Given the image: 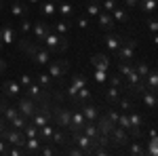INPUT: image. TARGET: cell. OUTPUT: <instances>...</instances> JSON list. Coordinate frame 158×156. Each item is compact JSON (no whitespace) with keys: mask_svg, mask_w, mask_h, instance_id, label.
Listing matches in <instances>:
<instances>
[{"mask_svg":"<svg viewBox=\"0 0 158 156\" xmlns=\"http://www.w3.org/2000/svg\"><path fill=\"white\" fill-rule=\"evenodd\" d=\"M42 42H44V48H49L53 55H57V53H63L65 48L70 47L68 38H65V36H59V34H55L53 30H49V32H47V36L42 38Z\"/></svg>","mask_w":158,"mask_h":156,"instance_id":"6da1fadb","label":"cell"},{"mask_svg":"<svg viewBox=\"0 0 158 156\" xmlns=\"http://www.w3.org/2000/svg\"><path fill=\"white\" fill-rule=\"evenodd\" d=\"M135 47H137V40H135V38H122L120 47L114 51L116 59L131 63V61H133V57H135Z\"/></svg>","mask_w":158,"mask_h":156,"instance_id":"7a4b0ae2","label":"cell"},{"mask_svg":"<svg viewBox=\"0 0 158 156\" xmlns=\"http://www.w3.org/2000/svg\"><path fill=\"white\" fill-rule=\"evenodd\" d=\"M0 137H2L9 145H17V148H23L25 145V135L21 133V129H15V127H11V124L4 127V131L0 133Z\"/></svg>","mask_w":158,"mask_h":156,"instance_id":"3957f363","label":"cell"},{"mask_svg":"<svg viewBox=\"0 0 158 156\" xmlns=\"http://www.w3.org/2000/svg\"><path fill=\"white\" fill-rule=\"evenodd\" d=\"M68 68H70V63L65 59H61V57H57V59H51L47 63V74L53 80H57V78H63V74L68 72Z\"/></svg>","mask_w":158,"mask_h":156,"instance_id":"277c9868","label":"cell"},{"mask_svg":"<svg viewBox=\"0 0 158 156\" xmlns=\"http://www.w3.org/2000/svg\"><path fill=\"white\" fill-rule=\"evenodd\" d=\"M70 137H72V141H74L76 145H78L80 150H85V154H93V150H95V148L99 145L97 141H93L91 137H86V135H85L82 131L70 133Z\"/></svg>","mask_w":158,"mask_h":156,"instance_id":"5b68a950","label":"cell"},{"mask_svg":"<svg viewBox=\"0 0 158 156\" xmlns=\"http://www.w3.org/2000/svg\"><path fill=\"white\" fill-rule=\"evenodd\" d=\"M36 106H38V103L32 99V97H27V95H23V97L17 99V110H19V114L25 116L27 120L32 118V114L36 112Z\"/></svg>","mask_w":158,"mask_h":156,"instance_id":"8992f818","label":"cell"},{"mask_svg":"<svg viewBox=\"0 0 158 156\" xmlns=\"http://www.w3.org/2000/svg\"><path fill=\"white\" fill-rule=\"evenodd\" d=\"M25 91H27V97H32L36 103H42V101L49 99V91H44V89H42L38 82H34V80L25 86Z\"/></svg>","mask_w":158,"mask_h":156,"instance_id":"52a82bcc","label":"cell"},{"mask_svg":"<svg viewBox=\"0 0 158 156\" xmlns=\"http://www.w3.org/2000/svg\"><path fill=\"white\" fill-rule=\"evenodd\" d=\"M89 120L85 118V114L78 110H72V120H70V124H68V133H76V131H82V127H85Z\"/></svg>","mask_w":158,"mask_h":156,"instance_id":"ba28073f","label":"cell"},{"mask_svg":"<svg viewBox=\"0 0 158 156\" xmlns=\"http://www.w3.org/2000/svg\"><path fill=\"white\" fill-rule=\"evenodd\" d=\"M110 139L114 141V145H127L129 144V131L122 127H114L110 133Z\"/></svg>","mask_w":158,"mask_h":156,"instance_id":"9c48e42d","label":"cell"},{"mask_svg":"<svg viewBox=\"0 0 158 156\" xmlns=\"http://www.w3.org/2000/svg\"><path fill=\"white\" fill-rule=\"evenodd\" d=\"M17 44H19V51L25 53L27 57H34V53L38 51L40 42H34V40H27V38H17Z\"/></svg>","mask_w":158,"mask_h":156,"instance_id":"30bf717a","label":"cell"},{"mask_svg":"<svg viewBox=\"0 0 158 156\" xmlns=\"http://www.w3.org/2000/svg\"><path fill=\"white\" fill-rule=\"evenodd\" d=\"M70 120H72V108H59L55 112V122L59 124L61 129H68Z\"/></svg>","mask_w":158,"mask_h":156,"instance_id":"8fae6325","label":"cell"},{"mask_svg":"<svg viewBox=\"0 0 158 156\" xmlns=\"http://www.w3.org/2000/svg\"><path fill=\"white\" fill-rule=\"evenodd\" d=\"M91 65L95 70H106V72H110V57L106 53H95L91 57Z\"/></svg>","mask_w":158,"mask_h":156,"instance_id":"7c38bea8","label":"cell"},{"mask_svg":"<svg viewBox=\"0 0 158 156\" xmlns=\"http://www.w3.org/2000/svg\"><path fill=\"white\" fill-rule=\"evenodd\" d=\"M32 30H34V42H40V44H42V38L47 36L51 25L44 23V21H32Z\"/></svg>","mask_w":158,"mask_h":156,"instance_id":"4fadbf2b","label":"cell"},{"mask_svg":"<svg viewBox=\"0 0 158 156\" xmlns=\"http://www.w3.org/2000/svg\"><path fill=\"white\" fill-rule=\"evenodd\" d=\"M2 91H4V97H19L21 95V84L15 82V80H4L2 82Z\"/></svg>","mask_w":158,"mask_h":156,"instance_id":"5bb4252c","label":"cell"},{"mask_svg":"<svg viewBox=\"0 0 158 156\" xmlns=\"http://www.w3.org/2000/svg\"><path fill=\"white\" fill-rule=\"evenodd\" d=\"M97 19V23H99V27L103 30V32H112L114 30V19H112V13H106V11H101L95 17Z\"/></svg>","mask_w":158,"mask_h":156,"instance_id":"9a60e30c","label":"cell"},{"mask_svg":"<svg viewBox=\"0 0 158 156\" xmlns=\"http://www.w3.org/2000/svg\"><path fill=\"white\" fill-rule=\"evenodd\" d=\"M51 57H53V53H51L49 48H42V47H38V51L34 53V57H30V59L34 61L36 65H47L51 61Z\"/></svg>","mask_w":158,"mask_h":156,"instance_id":"2e32d148","label":"cell"},{"mask_svg":"<svg viewBox=\"0 0 158 156\" xmlns=\"http://www.w3.org/2000/svg\"><path fill=\"white\" fill-rule=\"evenodd\" d=\"M78 108H80V112L85 114V118L89 120V122H95L99 116V110L93 106V103H89V101H85V103H78Z\"/></svg>","mask_w":158,"mask_h":156,"instance_id":"e0dca14e","label":"cell"},{"mask_svg":"<svg viewBox=\"0 0 158 156\" xmlns=\"http://www.w3.org/2000/svg\"><path fill=\"white\" fill-rule=\"evenodd\" d=\"M0 40H2V44H13V42H17V32L11 25H2L0 27Z\"/></svg>","mask_w":158,"mask_h":156,"instance_id":"ac0fdd59","label":"cell"},{"mask_svg":"<svg viewBox=\"0 0 158 156\" xmlns=\"http://www.w3.org/2000/svg\"><path fill=\"white\" fill-rule=\"evenodd\" d=\"M116 124L112 122V120L103 114V116H97V129H99V133L101 135H106V137H110V133H112V129H114Z\"/></svg>","mask_w":158,"mask_h":156,"instance_id":"d6986e66","label":"cell"},{"mask_svg":"<svg viewBox=\"0 0 158 156\" xmlns=\"http://www.w3.org/2000/svg\"><path fill=\"white\" fill-rule=\"evenodd\" d=\"M42 145V139L40 137H27L25 139V145H23V154H38Z\"/></svg>","mask_w":158,"mask_h":156,"instance_id":"ffe728a7","label":"cell"},{"mask_svg":"<svg viewBox=\"0 0 158 156\" xmlns=\"http://www.w3.org/2000/svg\"><path fill=\"white\" fill-rule=\"evenodd\" d=\"M103 42H106V47L114 53L116 48L120 47V42H122V36L120 34H114V32H106V38H103Z\"/></svg>","mask_w":158,"mask_h":156,"instance_id":"44dd1931","label":"cell"},{"mask_svg":"<svg viewBox=\"0 0 158 156\" xmlns=\"http://www.w3.org/2000/svg\"><path fill=\"white\" fill-rule=\"evenodd\" d=\"M51 30H53L55 34H59V36H68V32L72 30V21H70V19H61V21L51 25Z\"/></svg>","mask_w":158,"mask_h":156,"instance_id":"7402d4cb","label":"cell"},{"mask_svg":"<svg viewBox=\"0 0 158 156\" xmlns=\"http://www.w3.org/2000/svg\"><path fill=\"white\" fill-rule=\"evenodd\" d=\"M141 99H143V103H146V108L148 110H152V112H154V110H156V103H158V97H156V91H143V93H141Z\"/></svg>","mask_w":158,"mask_h":156,"instance_id":"603a6c76","label":"cell"},{"mask_svg":"<svg viewBox=\"0 0 158 156\" xmlns=\"http://www.w3.org/2000/svg\"><path fill=\"white\" fill-rule=\"evenodd\" d=\"M36 82L40 84V86H42V89H44V91H53V89H55V80H53V78H51L49 74L47 72H42V74H38L36 76Z\"/></svg>","mask_w":158,"mask_h":156,"instance_id":"cb8c5ba5","label":"cell"},{"mask_svg":"<svg viewBox=\"0 0 158 156\" xmlns=\"http://www.w3.org/2000/svg\"><path fill=\"white\" fill-rule=\"evenodd\" d=\"M11 15H15V17H27V15H30V4L13 2L11 4Z\"/></svg>","mask_w":158,"mask_h":156,"instance_id":"d4e9b609","label":"cell"},{"mask_svg":"<svg viewBox=\"0 0 158 156\" xmlns=\"http://www.w3.org/2000/svg\"><path fill=\"white\" fill-rule=\"evenodd\" d=\"M82 133H85L86 137H91L93 141H97V144H99L101 133H99V129H97V124H95V122H86L85 127H82Z\"/></svg>","mask_w":158,"mask_h":156,"instance_id":"484cf974","label":"cell"},{"mask_svg":"<svg viewBox=\"0 0 158 156\" xmlns=\"http://www.w3.org/2000/svg\"><path fill=\"white\" fill-rule=\"evenodd\" d=\"M57 13V2L47 0V2H40V15L42 17H53Z\"/></svg>","mask_w":158,"mask_h":156,"instance_id":"4316f807","label":"cell"},{"mask_svg":"<svg viewBox=\"0 0 158 156\" xmlns=\"http://www.w3.org/2000/svg\"><path fill=\"white\" fill-rule=\"evenodd\" d=\"M114 106L120 110V112H131V110H133V97L120 95V97H118V101H116Z\"/></svg>","mask_w":158,"mask_h":156,"instance_id":"83f0119b","label":"cell"},{"mask_svg":"<svg viewBox=\"0 0 158 156\" xmlns=\"http://www.w3.org/2000/svg\"><path fill=\"white\" fill-rule=\"evenodd\" d=\"M49 144H55V145H63V144H68V135L61 131V129H53V135H51Z\"/></svg>","mask_w":158,"mask_h":156,"instance_id":"f1b7e54d","label":"cell"},{"mask_svg":"<svg viewBox=\"0 0 158 156\" xmlns=\"http://www.w3.org/2000/svg\"><path fill=\"white\" fill-rule=\"evenodd\" d=\"M112 19H114V23H124L127 19H129V13L124 6H116L114 11H112Z\"/></svg>","mask_w":158,"mask_h":156,"instance_id":"f546056e","label":"cell"},{"mask_svg":"<svg viewBox=\"0 0 158 156\" xmlns=\"http://www.w3.org/2000/svg\"><path fill=\"white\" fill-rule=\"evenodd\" d=\"M101 13V0H89L86 2V15L89 17H97Z\"/></svg>","mask_w":158,"mask_h":156,"instance_id":"4dcf8cb0","label":"cell"},{"mask_svg":"<svg viewBox=\"0 0 158 156\" xmlns=\"http://www.w3.org/2000/svg\"><path fill=\"white\" fill-rule=\"evenodd\" d=\"M120 95H122V89H120V86H108V91H106V99H108L112 106L118 101V97H120Z\"/></svg>","mask_w":158,"mask_h":156,"instance_id":"1f68e13d","label":"cell"},{"mask_svg":"<svg viewBox=\"0 0 158 156\" xmlns=\"http://www.w3.org/2000/svg\"><path fill=\"white\" fill-rule=\"evenodd\" d=\"M93 97V91L89 89V86H82V89H78V93H76V106L78 103H85Z\"/></svg>","mask_w":158,"mask_h":156,"instance_id":"d6a6232c","label":"cell"},{"mask_svg":"<svg viewBox=\"0 0 158 156\" xmlns=\"http://www.w3.org/2000/svg\"><path fill=\"white\" fill-rule=\"evenodd\" d=\"M57 11H59L65 19H70L72 13H74V4L72 2H63V0H61V2H57Z\"/></svg>","mask_w":158,"mask_h":156,"instance_id":"836d02e7","label":"cell"},{"mask_svg":"<svg viewBox=\"0 0 158 156\" xmlns=\"http://www.w3.org/2000/svg\"><path fill=\"white\" fill-rule=\"evenodd\" d=\"M129 122H131V129H141V124H143V116L137 114L135 110H131V112H129Z\"/></svg>","mask_w":158,"mask_h":156,"instance_id":"e575fe53","label":"cell"},{"mask_svg":"<svg viewBox=\"0 0 158 156\" xmlns=\"http://www.w3.org/2000/svg\"><path fill=\"white\" fill-rule=\"evenodd\" d=\"M53 129H55V127H53V124H44V127H40V129H38V137H40V139H42V144H44V141H49L51 139V135H53Z\"/></svg>","mask_w":158,"mask_h":156,"instance_id":"d590c367","label":"cell"},{"mask_svg":"<svg viewBox=\"0 0 158 156\" xmlns=\"http://www.w3.org/2000/svg\"><path fill=\"white\" fill-rule=\"evenodd\" d=\"M19 114V110H17V106H6V108L2 110V120L4 122H11L15 116Z\"/></svg>","mask_w":158,"mask_h":156,"instance_id":"8d00e7d4","label":"cell"},{"mask_svg":"<svg viewBox=\"0 0 158 156\" xmlns=\"http://www.w3.org/2000/svg\"><path fill=\"white\" fill-rule=\"evenodd\" d=\"M116 127H122V129H131V122H129V112H120L118 114V120H116Z\"/></svg>","mask_w":158,"mask_h":156,"instance_id":"74e56055","label":"cell"},{"mask_svg":"<svg viewBox=\"0 0 158 156\" xmlns=\"http://www.w3.org/2000/svg\"><path fill=\"white\" fill-rule=\"evenodd\" d=\"M21 133L25 135V139H27V137H38V127H34V124L27 120V124L21 129Z\"/></svg>","mask_w":158,"mask_h":156,"instance_id":"f35d334b","label":"cell"},{"mask_svg":"<svg viewBox=\"0 0 158 156\" xmlns=\"http://www.w3.org/2000/svg\"><path fill=\"white\" fill-rule=\"evenodd\" d=\"M70 84L76 86V89H82V86H86V76H85V74H74Z\"/></svg>","mask_w":158,"mask_h":156,"instance_id":"ab89813d","label":"cell"},{"mask_svg":"<svg viewBox=\"0 0 158 156\" xmlns=\"http://www.w3.org/2000/svg\"><path fill=\"white\" fill-rule=\"evenodd\" d=\"M57 152H61V150H55L53 145H49V141H44V144L40 145V150H38V154H42V156H53V154H57Z\"/></svg>","mask_w":158,"mask_h":156,"instance_id":"60d3db41","label":"cell"},{"mask_svg":"<svg viewBox=\"0 0 158 156\" xmlns=\"http://www.w3.org/2000/svg\"><path fill=\"white\" fill-rule=\"evenodd\" d=\"M129 154H133V156H146V145H141L139 141H135V144L129 148Z\"/></svg>","mask_w":158,"mask_h":156,"instance_id":"b9f144b4","label":"cell"},{"mask_svg":"<svg viewBox=\"0 0 158 156\" xmlns=\"http://www.w3.org/2000/svg\"><path fill=\"white\" fill-rule=\"evenodd\" d=\"M135 70H137V74H139L141 78H146V74L150 72V65L146 63V59H141V61H137V63H135Z\"/></svg>","mask_w":158,"mask_h":156,"instance_id":"7bdbcfd3","label":"cell"},{"mask_svg":"<svg viewBox=\"0 0 158 156\" xmlns=\"http://www.w3.org/2000/svg\"><path fill=\"white\" fill-rule=\"evenodd\" d=\"M9 124H11V127H15V129H23L25 124H27V118H25V116H21V114H17V116H15Z\"/></svg>","mask_w":158,"mask_h":156,"instance_id":"ee69618b","label":"cell"},{"mask_svg":"<svg viewBox=\"0 0 158 156\" xmlns=\"http://www.w3.org/2000/svg\"><path fill=\"white\" fill-rule=\"evenodd\" d=\"M139 6H141L143 13H154V9H156V0H141Z\"/></svg>","mask_w":158,"mask_h":156,"instance_id":"f6af8a7d","label":"cell"},{"mask_svg":"<svg viewBox=\"0 0 158 156\" xmlns=\"http://www.w3.org/2000/svg\"><path fill=\"white\" fill-rule=\"evenodd\" d=\"M116 6H118V0H103L101 2V11H106V13H112Z\"/></svg>","mask_w":158,"mask_h":156,"instance_id":"bcb514c9","label":"cell"},{"mask_svg":"<svg viewBox=\"0 0 158 156\" xmlns=\"http://www.w3.org/2000/svg\"><path fill=\"white\" fill-rule=\"evenodd\" d=\"M108 80H110V86H124V84H122V76L120 74H110L108 76Z\"/></svg>","mask_w":158,"mask_h":156,"instance_id":"7dc6e473","label":"cell"},{"mask_svg":"<svg viewBox=\"0 0 158 156\" xmlns=\"http://www.w3.org/2000/svg\"><path fill=\"white\" fill-rule=\"evenodd\" d=\"M156 137H150L148 139V150H146V154L148 156H156Z\"/></svg>","mask_w":158,"mask_h":156,"instance_id":"c3c4849f","label":"cell"},{"mask_svg":"<svg viewBox=\"0 0 158 156\" xmlns=\"http://www.w3.org/2000/svg\"><path fill=\"white\" fill-rule=\"evenodd\" d=\"M118 114H120V110L116 108V106H112V108H110L108 112H106V116H108V118L112 120L114 124H116V120H118Z\"/></svg>","mask_w":158,"mask_h":156,"instance_id":"681fc988","label":"cell"},{"mask_svg":"<svg viewBox=\"0 0 158 156\" xmlns=\"http://www.w3.org/2000/svg\"><path fill=\"white\" fill-rule=\"evenodd\" d=\"M95 80L97 82H106L108 80V72L106 70H95Z\"/></svg>","mask_w":158,"mask_h":156,"instance_id":"f907efd6","label":"cell"},{"mask_svg":"<svg viewBox=\"0 0 158 156\" xmlns=\"http://www.w3.org/2000/svg\"><path fill=\"white\" fill-rule=\"evenodd\" d=\"M19 30H21L23 34H27V32L32 30V21H30V19H21V23H19Z\"/></svg>","mask_w":158,"mask_h":156,"instance_id":"816d5d0a","label":"cell"},{"mask_svg":"<svg viewBox=\"0 0 158 156\" xmlns=\"http://www.w3.org/2000/svg\"><path fill=\"white\" fill-rule=\"evenodd\" d=\"M30 82H32V76H30V74H21V76H19V84H21V89H25Z\"/></svg>","mask_w":158,"mask_h":156,"instance_id":"f5cc1de1","label":"cell"},{"mask_svg":"<svg viewBox=\"0 0 158 156\" xmlns=\"http://www.w3.org/2000/svg\"><path fill=\"white\" fill-rule=\"evenodd\" d=\"M139 2H141V0H124V4H127L124 9L131 11V9H135V6H139Z\"/></svg>","mask_w":158,"mask_h":156,"instance_id":"db71d44e","label":"cell"},{"mask_svg":"<svg viewBox=\"0 0 158 156\" xmlns=\"http://www.w3.org/2000/svg\"><path fill=\"white\" fill-rule=\"evenodd\" d=\"M6 68H9V63H6V59H4V55H0V74L6 72Z\"/></svg>","mask_w":158,"mask_h":156,"instance_id":"11a10c76","label":"cell"},{"mask_svg":"<svg viewBox=\"0 0 158 156\" xmlns=\"http://www.w3.org/2000/svg\"><path fill=\"white\" fill-rule=\"evenodd\" d=\"M78 27L86 30V27H89V19H86V17H80V19H78Z\"/></svg>","mask_w":158,"mask_h":156,"instance_id":"9f6ffc18","label":"cell"},{"mask_svg":"<svg viewBox=\"0 0 158 156\" xmlns=\"http://www.w3.org/2000/svg\"><path fill=\"white\" fill-rule=\"evenodd\" d=\"M6 150H9V144L0 137V154H6Z\"/></svg>","mask_w":158,"mask_h":156,"instance_id":"6f0895ef","label":"cell"},{"mask_svg":"<svg viewBox=\"0 0 158 156\" xmlns=\"http://www.w3.org/2000/svg\"><path fill=\"white\" fill-rule=\"evenodd\" d=\"M148 23H150V30H152V32H156V27H158L156 17H150V19H148Z\"/></svg>","mask_w":158,"mask_h":156,"instance_id":"680465c9","label":"cell"},{"mask_svg":"<svg viewBox=\"0 0 158 156\" xmlns=\"http://www.w3.org/2000/svg\"><path fill=\"white\" fill-rule=\"evenodd\" d=\"M70 154H74V156H80V154H85V150H80V148H74V150H70Z\"/></svg>","mask_w":158,"mask_h":156,"instance_id":"91938a15","label":"cell"},{"mask_svg":"<svg viewBox=\"0 0 158 156\" xmlns=\"http://www.w3.org/2000/svg\"><path fill=\"white\" fill-rule=\"evenodd\" d=\"M6 106H9V103H6V99H4V97H0V114H2V110L6 108Z\"/></svg>","mask_w":158,"mask_h":156,"instance_id":"94428289","label":"cell"},{"mask_svg":"<svg viewBox=\"0 0 158 156\" xmlns=\"http://www.w3.org/2000/svg\"><path fill=\"white\" fill-rule=\"evenodd\" d=\"M6 124H9V122H4V120H2V118H0V133H2V131H4V127H6Z\"/></svg>","mask_w":158,"mask_h":156,"instance_id":"6125c7cd","label":"cell"},{"mask_svg":"<svg viewBox=\"0 0 158 156\" xmlns=\"http://www.w3.org/2000/svg\"><path fill=\"white\" fill-rule=\"evenodd\" d=\"M38 2H40V0H27V4H30V6H34V4H38Z\"/></svg>","mask_w":158,"mask_h":156,"instance_id":"be15d7a7","label":"cell"},{"mask_svg":"<svg viewBox=\"0 0 158 156\" xmlns=\"http://www.w3.org/2000/svg\"><path fill=\"white\" fill-rule=\"evenodd\" d=\"M0 55H4V44H2V40H0Z\"/></svg>","mask_w":158,"mask_h":156,"instance_id":"e7e4bbea","label":"cell"},{"mask_svg":"<svg viewBox=\"0 0 158 156\" xmlns=\"http://www.w3.org/2000/svg\"><path fill=\"white\" fill-rule=\"evenodd\" d=\"M2 6H4V2H2V0H0V9H2Z\"/></svg>","mask_w":158,"mask_h":156,"instance_id":"03108f58","label":"cell"},{"mask_svg":"<svg viewBox=\"0 0 158 156\" xmlns=\"http://www.w3.org/2000/svg\"><path fill=\"white\" fill-rule=\"evenodd\" d=\"M53 2H61V0H53Z\"/></svg>","mask_w":158,"mask_h":156,"instance_id":"003e7915","label":"cell"}]
</instances>
